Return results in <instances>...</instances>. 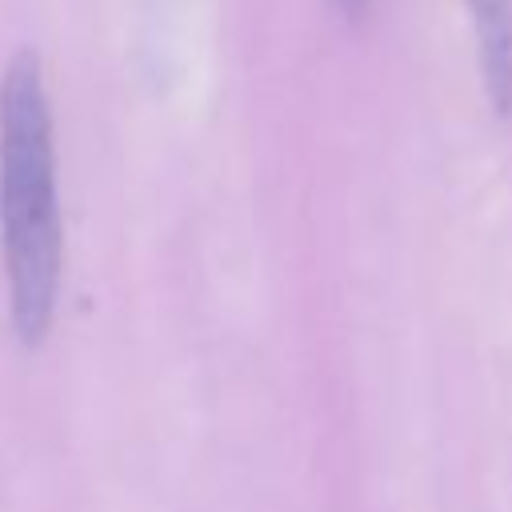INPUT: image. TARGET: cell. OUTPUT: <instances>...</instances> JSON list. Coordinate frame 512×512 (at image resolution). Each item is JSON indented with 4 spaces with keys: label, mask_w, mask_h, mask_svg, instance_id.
I'll return each mask as SVG.
<instances>
[{
    "label": "cell",
    "mask_w": 512,
    "mask_h": 512,
    "mask_svg": "<svg viewBox=\"0 0 512 512\" xmlns=\"http://www.w3.org/2000/svg\"><path fill=\"white\" fill-rule=\"evenodd\" d=\"M0 244L8 268L12 328L36 348L60 296V192L44 68L32 48L12 52L0 76Z\"/></svg>",
    "instance_id": "obj_1"
},
{
    "label": "cell",
    "mask_w": 512,
    "mask_h": 512,
    "mask_svg": "<svg viewBox=\"0 0 512 512\" xmlns=\"http://www.w3.org/2000/svg\"><path fill=\"white\" fill-rule=\"evenodd\" d=\"M464 8L476 36L484 96L496 116H512V0H464Z\"/></svg>",
    "instance_id": "obj_2"
},
{
    "label": "cell",
    "mask_w": 512,
    "mask_h": 512,
    "mask_svg": "<svg viewBox=\"0 0 512 512\" xmlns=\"http://www.w3.org/2000/svg\"><path fill=\"white\" fill-rule=\"evenodd\" d=\"M336 8H340L348 20H360V16H364V8H368V0H336Z\"/></svg>",
    "instance_id": "obj_3"
}]
</instances>
